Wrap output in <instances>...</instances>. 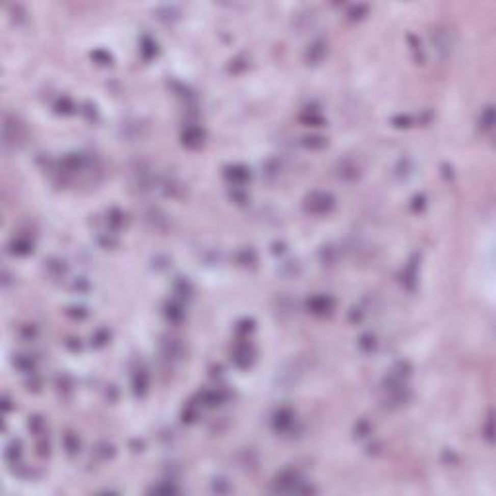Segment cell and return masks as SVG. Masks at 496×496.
<instances>
[{
    "mask_svg": "<svg viewBox=\"0 0 496 496\" xmlns=\"http://www.w3.org/2000/svg\"><path fill=\"white\" fill-rule=\"evenodd\" d=\"M155 50H157L155 49V43L146 37V39H144V47H142V53H144V57H146V59H149L151 55H155Z\"/></svg>",
    "mask_w": 496,
    "mask_h": 496,
    "instance_id": "16",
    "label": "cell"
},
{
    "mask_svg": "<svg viewBox=\"0 0 496 496\" xmlns=\"http://www.w3.org/2000/svg\"><path fill=\"white\" fill-rule=\"evenodd\" d=\"M182 138H185V144H188V146H200L202 140H204V132L200 128L190 126L185 130V136Z\"/></svg>",
    "mask_w": 496,
    "mask_h": 496,
    "instance_id": "10",
    "label": "cell"
},
{
    "mask_svg": "<svg viewBox=\"0 0 496 496\" xmlns=\"http://www.w3.org/2000/svg\"><path fill=\"white\" fill-rule=\"evenodd\" d=\"M273 425H275L277 430H287V428L293 425V413L289 411V409H281V411L275 415Z\"/></svg>",
    "mask_w": 496,
    "mask_h": 496,
    "instance_id": "9",
    "label": "cell"
},
{
    "mask_svg": "<svg viewBox=\"0 0 496 496\" xmlns=\"http://www.w3.org/2000/svg\"><path fill=\"white\" fill-rule=\"evenodd\" d=\"M21 456V444L20 440H12L10 444L6 446V459L8 461H12V463H16V459Z\"/></svg>",
    "mask_w": 496,
    "mask_h": 496,
    "instance_id": "11",
    "label": "cell"
},
{
    "mask_svg": "<svg viewBox=\"0 0 496 496\" xmlns=\"http://www.w3.org/2000/svg\"><path fill=\"white\" fill-rule=\"evenodd\" d=\"M430 39H432V45L434 49L440 50L442 55H450L452 53V47H454V41H452V33L444 28H436V30L430 31Z\"/></svg>",
    "mask_w": 496,
    "mask_h": 496,
    "instance_id": "2",
    "label": "cell"
},
{
    "mask_svg": "<svg viewBox=\"0 0 496 496\" xmlns=\"http://www.w3.org/2000/svg\"><path fill=\"white\" fill-rule=\"evenodd\" d=\"M233 360L239 367H248L250 360H252V351H250V347L248 345H239L233 351Z\"/></svg>",
    "mask_w": 496,
    "mask_h": 496,
    "instance_id": "8",
    "label": "cell"
},
{
    "mask_svg": "<svg viewBox=\"0 0 496 496\" xmlns=\"http://www.w3.org/2000/svg\"><path fill=\"white\" fill-rule=\"evenodd\" d=\"M21 138V124L16 122V118L6 117L4 118V144L6 147L16 146Z\"/></svg>",
    "mask_w": 496,
    "mask_h": 496,
    "instance_id": "4",
    "label": "cell"
},
{
    "mask_svg": "<svg viewBox=\"0 0 496 496\" xmlns=\"http://www.w3.org/2000/svg\"><path fill=\"white\" fill-rule=\"evenodd\" d=\"M146 386H147V376H146V372L142 370L140 374H136V378H134V388H136V391L140 394V391L146 389Z\"/></svg>",
    "mask_w": 496,
    "mask_h": 496,
    "instance_id": "15",
    "label": "cell"
},
{
    "mask_svg": "<svg viewBox=\"0 0 496 496\" xmlns=\"http://www.w3.org/2000/svg\"><path fill=\"white\" fill-rule=\"evenodd\" d=\"M306 306H308V310H310L312 314L324 316V314H328V312L333 308V301H331L330 297H326V295H316V297L308 299Z\"/></svg>",
    "mask_w": 496,
    "mask_h": 496,
    "instance_id": "5",
    "label": "cell"
},
{
    "mask_svg": "<svg viewBox=\"0 0 496 496\" xmlns=\"http://www.w3.org/2000/svg\"><path fill=\"white\" fill-rule=\"evenodd\" d=\"M324 53H326V45H324L322 41H316V43H312V47L308 49V55H306V57H308L310 62H318Z\"/></svg>",
    "mask_w": 496,
    "mask_h": 496,
    "instance_id": "12",
    "label": "cell"
},
{
    "mask_svg": "<svg viewBox=\"0 0 496 496\" xmlns=\"http://www.w3.org/2000/svg\"><path fill=\"white\" fill-rule=\"evenodd\" d=\"M301 479L295 471H283L281 475H277L275 479V486L277 490H283V492H295V490H302L301 488Z\"/></svg>",
    "mask_w": 496,
    "mask_h": 496,
    "instance_id": "3",
    "label": "cell"
},
{
    "mask_svg": "<svg viewBox=\"0 0 496 496\" xmlns=\"http://www.w3.org/2000/svg\"><path fill=\"white\" fill-rule=\"evenodd\" d=\"M227 178L233 180L234 185H244L250 178V171L244 167H229L227 169Z\"/></svg>",
    "mask_w": 496,
    "mask_h": 496,
    "instance_id": "7",
    "label": "cell"
},
{
    "mask_svg": "<svg viewBox=\"0 0 496 496\" xmlns=\"http://www.w3.org/2000/svg\"><path fill=\"white\" fill-rule=\"evenodd\" d=\"M31 250H33V243H31V239H28V237H14L10 243V252L12 254H18V256H25V254H30Z\"/></svg>",
    "mask_w": 496,
    "mask_h": 496,
    "instance_id": "6",
    "label": "cell"
},
{
    "mask_svg": "<svg viewBox=\"0 0 496 496\" xmlns=\"http://www.w3.org/2000/svg\"><path fill=\"white\" fill-rule=\"evenodd\" d=\"M223 391H204V396H202V401H204L205 405H219L221 403V399H223Z\"/></svg>",
    "mask_w": 496,
    "mask_h": 496,
    "instance_id": "13",
    "label": "cell"
},
{
    "mask_svg": "<svg viewBox=\"0 0 496 496\" xmlns=\"http://www.w3.org/2000/svg\"><path fill=\"white\" fill-rule=\"evenodd\" d=\"M333 205H335V200H333V196L328 194V192H312V194L306 198V202H304L306 212H310V214H314V215L328 214V212L333 210Z\"/></svg>",
    "mask_w": 496,
    "mask_h": 496,
    "instance_id": "1",
    "label": "cell"
},
{
    "mask_svg": "<svg viewBox=\"0 0 496 496\" xmlns=\"http://www.w3.org/2000/svg\"><path fill=\"white\" fill-rule=\"evenodd\" d=\"M14 364L20 370H23V372H31L33 370V360L28 359V357H18V359L14 360Z\"/></svg>",
    "mask_w": 496,
    "mask_h": 496,
    "instance_id": "14",
    "label": "cell"
}]
</instances>
